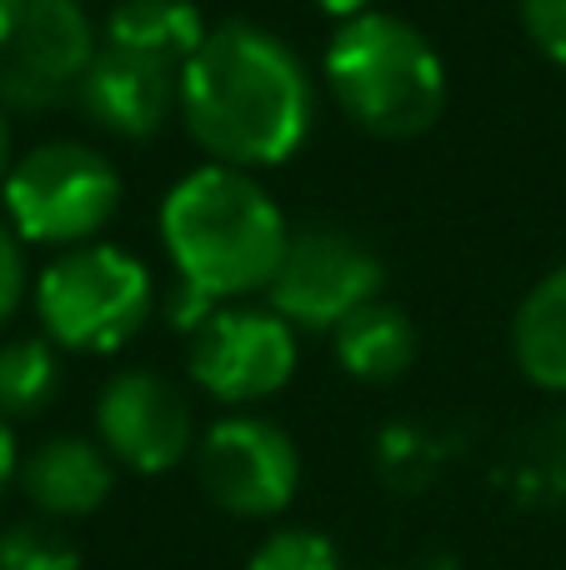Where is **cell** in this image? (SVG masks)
Wrapping results in <instances>:
<instances>
[{
    "label": "cell",
    "mask_w": 566,
    "mask_h": 570,
    "mask_svg": "<svg viewBox=\"0 0 566 570\" xmlns=\"http://www.w3.org/2000/svg\"><path fill=\"white\" fill-rule=\"evenodd\" d=\"M160 246L180 285L231 305L276 281L291 226L251 170L206 160L160 200Z\"/></svg>",
    "instance_id": "cell-2"
},
{
    "label": "cell",
    "mask_w": 566,
    "mask_h": 570,
    "mask_svg": "<svg viewBox=\"0 0 566 570\" xmlns=\"http://www.w3.org/2000/svg\"><path fill=\"white\" fill-rule=\"evenodd\" d=\"M10 481H20V445L10 421H0V495L10 491Z\"/></svg>",
    "instance_id": "cell-22"
},
{
    "label": "cell",
    "mask_w": 566,
    "mask_h": 570,
    "mask_svg": "<svg viewBox=\"0 0 566 570\" xmlns=\"http://www.w3.org/2000/svg\"><path fill=\"white\" fill-rule=\"evenodd\" d=\"M60 395V351L46 335L0 345V421H30Z\"/></svg>",
    "instance_id": "cell-16"
},
{
    "label": "cell",
    "mask_w": 566,
    "mask_h": 570,
    "mask_svg": "<svg viewBox=\"0 0 566 570\" xmlns=\"http://www.w3.org/2000/svg\"><path fill=\"white\" fill-rule=\"evenodd\" d=\"M511 355L537 391L566 395V266L547 271L517 305Z\"/></svg>",
    "instance_id": "cell-15"
},
{
    "label": "cell",
    "mask_w": 566,
    "mask_h": 570,
    "mask_svg": "<svg viewBox=\"0 0 566 570\" xmlns=\"http://www.w3.org/2000/svg\"><path fill=\"white\" fill-rule=\"evenodd\" d=\"M120 196H126V180H120L116 160L80 140L30 146L26 156H16L6 186H0L6 226L26 246L46 250L100 240L110 220L120 216Z\"/></svg>",
    "instance_id": "cell-5"
},
{
    "label": "cell",
    "mask_w": 566,
    "mask_h": 570,
    "mask_svg": "<svg viewBox=\"0 0 566 570\" xmlns=\"http://www.w3.org/2000/svg\"><path fill=\"white\" fill-rule=\"evenodd\" d=\"M336 365L361 385H391L417 361V325L401 305L371 301L331 331Z\"/></svg>",
    "instance_id": "cell-14"
},
{
    "label": "cell",
    "mask_w": 566,
    "mask_h": 570,
    "mask_svg": "<svg viewBox=\"0 0 566 570\" xmlns=\"http://www.w3.org/2000/svg\"><path fill=\"white\" fill-rule=\"evenodd\" d=\"M387 266L361 236L341 226H301L281 256L276 281L266 285V305L286 315L296 331H336L361 305L381 301Z\"/></svg>",
    "instance_id": "cell-8"
},
{
    "label": "cell",
    "mask_w": 566,
    "mask_h": 570,
    "mask_svg": "<svg viewBox=\"0 0 566 570\" xmlns=\"http://www.w3.org/2000/svg\"><path fill=\"white\" fill-rule=\"evenodd\" d=\"M321 86L336 110L381 140L427 136L447 110V60L411 20L367 10L341 20L321 56Z\"/></svg>",
    "instance_id": "cell-3"
},
{
    "label": "cell",
    "mask_w": 566,
    "mask_h": 570,
    "mask_svg": "<svg viewBox=\"0 0 566 570\" xmlns=\"http://www.w3.org/2000/svg\"><path fill=\"white\" fill-rule=\"evenodd\" d=\"M186 341L191 381L231 411H246V405H261L276 391H286L301 361L296 325L271 305H216L211 321Z\"/></svg>",
    "instance_id": "cell-6"
},
{
    "label": "cell",
    "mask_w": 566,
    "mask_h": 570,
    "mask_svg": "<svg viewBox=\"0 0 566 570\" xmlns=\"http://www.w3.org/2000/svg\"><path fill=\"white\" fill-rule=\"evenodd\" d=\"M196 481L236 521H276L301 491V451L266 415H221L196 441Z\"/></svg>",
    "instance_id": "cell-7"
},
{
    "label": "cell",
    "mask_w": 566,
    "mask_h": 570,
    "mask_svg": "<svg viewBox=\"0 0 566 570\" xmlns=\"http://www.w3.org/2000/svg\"><path fill=\"white\" fill-rule=\"evenodd\" d=\"M96 441L120 471L166 475L196 455V411L191 395L160 371H120L96 395Z\"/></svg>",
    "instance_id": "cell-10"
},
{
    "label": "cell",
    "mask_w": 566,
    "mask_h": 570,
    "mask_svg": "<svg viewBox=\"0 0 566 570\" xmlns=\"http://www.w3.org/2000/svg\"><path fill=\"white\" fill-rule=\"evenodd\" d=\"M10 166H16V136H10V120H6V106H0V186H6Z\"/></svg>",
    "instance_id": "cell-24"
},
{
    "label": "cell",
    "mask_w": 566,
    "mask_h": 570,
    "mask_svg": "<svg viewBox=\"0 0 566 570\" xmlns=\"http://www.w3.org/2000/svg\"><path fill=\"white\" fill-rule=\"evenodd\" d=\"M246 570H341V551L326 531L311 525H276L256 541Z\"/></svg>",
    "instance_id": "cell-19"
},
{
    "label": "cell",
    "mask_w": 566,
    "mask_h": 570,
    "mask_svg": "<svg viewBox=\"0 0 566 570\" xmlns=\"http://www.w3.org/2000/svg\"><path fill=\"white\" fill-rule=\"evenodd\" d=\"M316 10L341 26V20H357V16H367V10H377V0H316Z\"/></svg>",
    "instance_id": "cell-23"
},
{
    "label": "cell",
    "mask_w": 566,
    "mask_h": 570,
    "mask_svg": "<svg viewBox=\"0 0 566 570\" xmlns=\"http://www.w3.org/2000/svg\"><path fill=\"white\" fill-rule=\"evenodd\" d=\"M0 570H80V546L66 521L26 515L0 531Z\"/></svg>",
    "instance_id": "cell-18"
},
{
    "label": "cell",
    "mask_w": 566,
    "mask_h": 570,
    "mask_svg": "<svg viewBox=\"0 0 566 570\" xmlns=\"http://www.w3.org/2000/svg\"><path fill=\"white\" fill-rule=\"evenodd\" d=\"M110 451L90 435H50L30 455H20V491L50 521H86L116 491Z\"/></svg>",
    "instance_id": "cell-12"
},
{
    "label": "cell",
    "mask_w": 566,
    "mask_h": 570,
    "mask_svg": "<svg viewBox=\"0 0 566 570\" xmlns=\"http://www.w3.org/2000/svg\"><path fill=\"white\" fill-rule=\"evenodd\" d=\"M96 56L100 26L80 0H26L16 36L0 50V106L46 110L76 100Z\"/></svg>",
    "instance_id": "cell-9"
},
{
    "label": "cell",
    "mask_w": 566,
    "mask_h": 570,
    "mask_svg": "<svg viewBox=\"0 0 566 570\" xmlns=\"http://www.w3.org/2000/svg\"><path fill=\"white\" fill-rule=\"evenodd\" d=\"M76 106L96 130L116 140H150L170 116H180V76L156 60L126 56L100 46L86 80L76 90Z\"/></svg>",
    "instance_id": "cell-11"
},
{
    "label": "cell",
    "mask_w": 566,
    "mask_h": 570,
    "mask_svg": "<svg viewBox=\"0 0 566 570\" xmlns=\"http://www.w3.org/2000/svg\"><path fill=\"white\" fill-rule=\"evenodd\" d=\"M211 36L196 0H116L100 26V46L126 50V56L156 60L166 70H186L201 40Z\"/></svg>",
    "instance_id": "cell-13"
},
{
    "label": "cell",
    "mask_w": 566,
    "mask_h": 570,
    "mask_svg": "<svg viewBox=\"0 0 566 570\" xmlns=\"http://www.w3.org/2000/svg\"><path fill=\"white\" fill-rule=\"evenodd\" d=\"M40 335L70 355H110L130 345L156 315V276L140 256L110 240L56 250L36 276Z\"/></svg>",
    "instance_id": "cell-4"
},
{
    "label": "cell",
    "mask_w": 566,
    "mask_h": 570,
    "mask_svg": "<svg viewBox=\"0 0 566 570\" xmlns=\"http://www.w3.org/2000/svg\"><path fill=\"white\" fill-rule=\"evenodd\" d=\"M521 30L531 36V46L566 70V0H517Z\"/></svg>",
    "instance_id": "cell-20"
},
{
    "label": "cell",
    "mask_w": 566,
    "mask_h": 570,
    "mask_svg": "<svg viewBox=\"0 0 566 570\" xmlns=\"http://www.w3.org/2000/svg\"><path fill=\"white\" fill-rule=\"evenodd\" d=\"M30 291V271H26V240L0 220V331L16 321L20 301Z\"/></svg>",
    "instance_id": "cell-21"
},
{
    "label": "cell",
    "mask_w": 566,
    "mask_h": 570,
    "mask_svg": "<svg viewBox=\"0 0 566 570\" xmlns=\"http://www.w3.org/2000/svg\"><path fill=\"white\" fill-rule=\"evenodd\" d=\"M20 10H26V0H0V50H6V46H10V36H16Z\"/></svg>",
    "instance_id": "cell-25"
},
{
    "label": "cell",
    "mask_w": 566,
    "mask_h": 570,
    "mask_svg": "<svg viewBox=\"0 0 566 570\" xmlns=\"http://www.w3.org/2000/svg\"><path fill=\"white\" fill-rule=\"evenodd\" d=\"M180 126L216 166H286L316 126V80L276 30L221 20L180 70Z\"/></svg>",
    "instance_id": "cell-1"
},
{
    "label": "cell",
    "mask_w": 566,
    "mask_h": 570,
    "mask_svg": "<svg viewBox=\"0 0 566 570\" xmlns=\"http://www.w3.org/2000/svg\"><path fill=\"white\" fill-rule=\"evenodd\" d=\"M80 6H90V0H80Z\"/></svg>",
    "instance_id": "cell-26"
},
{
    "label": "cell",
    "mask_w": 566,
    "mask_h": 570,
    "mask_svg": "<svg viewBox=\"0 0 566 570\" xmlns=\"http://www.w3.org/2000/svg\"><path fill=\"white\" fill-rule=\"evenodd\" d=\"M507 481H511V495L527 505L566 501V421L541 425V431H531L517 445V455L507 465Z\"/></svg>",
    "instance_id": "cell-17"
}]
</instances>
